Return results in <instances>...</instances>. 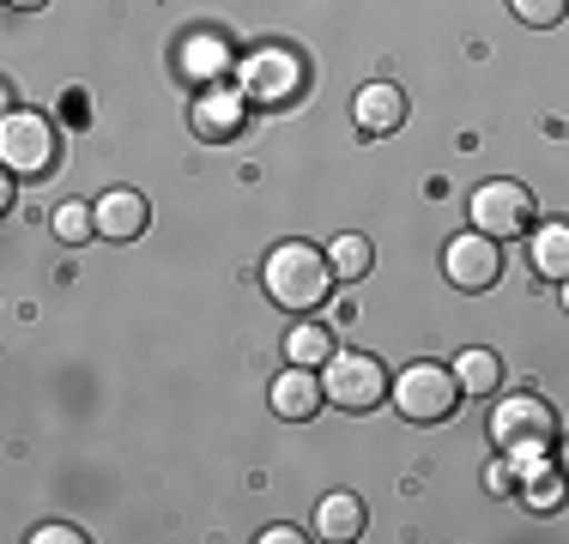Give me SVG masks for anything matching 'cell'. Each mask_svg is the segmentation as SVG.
I'll return each instance as SVG.
<instances>
[{"mask_svg":"<svg viewBox=\"0 0 569 544\" xmlns=\"http://www.w3.org/2000/svg\"><path fill=\"white\" fill-rule=\"evenodd\" d=\"M527 254H533V272L551 284L569 279V218H546V224L527 230Z\"/></svg>","mask_w":569,"mask_h":544,"instance_id":"13","label":"cell"},{"mask_svg":"<svg viewBox=\"0 0 569 544\" xmlns=\"http://www.w3.org/2000/svg\"><path fill=\"white\" fill-rule=\"evenodd\" d=\"M442 272H449V284L467 296L497 291V279H503V242L485 236V230H467V236H455L449 249H442Z\"/></svg>","mask_w":569,"mask_h":544,"instance_id":"8","label":"cell"},{"mask_svg":"<svg viewBox=\"0 0 569 544\" xmlns=\"http://www.w3.org/2000/svg\"><path fill=\"white\" fill-rule=\"evenodd\" d=\"M321 381H328V405H340V412H376V405L395 393V375L382 370V357H370V351H333L328 363H321Z\"/></svg>","mask_w":569,"mask_h":544,"instance_id":"5","label":"cell"},{"mask_svg":"<svg viewBox=\"0 0 569 544\" xmlns=\"http://www.w3.org/2000/svg\"><path fill=\"white\" fill-rule=\"evenodd\" d=\"M558 466H563V478H569V442H563V454H558Z\"/></svg>","mask_w":569,"mask_h":544,"instance_id":"26","label":"cell"},{"mask_svg":"<svg viewBox=\"0 0 569 544\" xmlns=\"http://www.w3.org/2000/svg\"><path fill=\"white\" fill-rule=\"evenodd\" d=\"M237 85H242V98L249 103H267V109H279V103H297L309 91V61L297 49H254L249 61L237 67Z\"/></svg>","mask_w":569,"mask_h":544,"instance_id":"6","label":"cell"},{"mask_svg":"<svg viewBox=\"0 0 569 544\" xmlns=\"http://www.w3.org/2000/svg\"><path fill=\"white\" fill-rule=\"evenodd\" d=\"M86 533H73V526H61V521H49V526H37L31 544H79Z\"/></svg>","mask_w":569,"mask_h":544,"instance_id":"23","label":"cell"},{"mask_svg":"<svg viewBox=\"0 0 569 544\" xmlns=\"http://www.w3.org/2000/svg\"><path fill=\"white\" fill-rule=\"evenodd\" d=\"M485 490H491V496H515V466L509 460H497V466L485 472Z\"/></svg>","mask_w":569,"mask_h":544,"instance_id":"22","label":"cell"},{"mask_svg":"<svg viewBox=\"0 0 569 544\" xmlns=\"http://www.w3.org/2000/svg\"><path fill=\"white\" fill-rule=\"evenodd\" d=\"M563 315H569V279H563Z\"/></svg>","mask_w":569,"mask_h":544,"instance_id":"27","label":"cell"},{"mask_svg":"<svg viewBox=\"0 0 569 544\" xmlns=\"http://www.w3.org/2000/svg\"><path fill=\"white\" fill-rule=\"evenodd\" d=\"M267 405H273V417H284V424H309V417L328 405V381L309 370V363H291V370L273 375V393H267Z\"/></svg>","mask_w":569,"mask_h":544,"instance_id":"9","label":"cell"},{"mask_svg":"<svg viewBox=\"0 0 569 544\" xmlns=\"http://www.w3.org/2000/svg\"><path fill=\"white\" fill-rule=\"evenodd\" d=\"M455 381L472 393V400H485V393L503 387V357H497V351H485V345H467L455 357Z\"/></svg>","mask_w":569,"mask_h":544,"instance_id":"15","label":"cell"},{"mask_svg":"<svg viewBox=\"0 0 569 544\" xmlns=\"http://www.w3.org/2000/svg\"><path fill=\"white\" fill-rule=\"evenodd\" d=\"M219 43H194V54H188V67L194 73H219V67H230V54H212Z\"/></svg>","mask_w":569,"mask_h":544,"instance_id":"21","label":"cell"},{"mask_svg":"<svg viewBox=\"0 0 569 544\" xmlns=\"http://www.w3.org/2000/svg\"><path fill=\"white\" fill-rule=\"evenodd\" d=\"M254 538H261V544H303L309 533H297V526H284V521H279V526H267V533H254Z\"/></svg>","mask_w":569,"mask_h":544,"instance_id":"24","label":"cell"},{"mask_svg":"<svg viewBox=\"0 0 569 544\" xmlns=\"http://www.w3.org/2000/svg\"><path fill=\"white\" fill-rule=\"evenodd\" d=\"M509 12L527 24V31H558L569 19V0H509Z\"/></svg>","mask_w":569,"mask_h":544,"instance_id":"20","label":"cell"},{"mask_svg":"<svg viewBox=\"0 0 569 544\" xmlns=\"http://www.w3.org/2000/svg\"><path fill=\"white\" fill-rule=\"evenodd\" d=\"M12 12H37V7H49V0H7Z\"/></svg>","mask_w":569,"mask_h":544,"instance_id":"25","label":"cell"},{"mask_svg":"<svg viewBox=\"0 0 569 544\" xmlns=\"http://www.w3.org/2000/svg\"><path fill=\"white\" fill-rule=\"evenodd\" d=\"M333 279H340V272H333L328 249H316V242H279L261 266L267 296H273L279 309H291V315H309V309L328 303Z\"/></svg>","mask_w":569,"mask_h":544,"instance_id":"1","label":"cell"},{"mask_svg":"<svg viewBox=\"0 0 569 544\" xmlns=\"http://www.w3.org/2000/svg\"><path fill=\"white\" fill-rule=\"evenodd\" d=\"M533 224H539V200H533V188H527V182L497 175V182L472 188V230L509 242V236H527Z\"/></svg>","mask_w":569,"mask_h":544,"instance_id":"7","label":"cell"},{"mask_svg":"<svg viewBox=\"0 0 569 544\" xmlns=\"http://www.w3.org/2000/svg\"><path fill=\"white\" fill-rule=\"evenodd\" d=\"M56 236L67 249H86V242L98 236V212H91L86 200H67V206H56Z\"/></svg>","mask_w":569,"mask_h":544,"instance_id":"18","label":"cell"},{"mask_svg":"<svg viewBox=\"0 0 569 544\" xmlns=\"http://www.w3.org/2000/svg\"><path fill=\"white\" fill-rule=\"evenodd\" d=\"M316 538H328V544L363 538V502L351 490H333V496L316 502Z\"/></svg>","mask_w":569,"mask_h":544,"instance_id":"14","label":"cell"},{"mask_svg":"<svg viewBox=\"0 0 569 544\" xmlns=\"http://www.w3.org/2000/svg\"><path fill=\"white\" fill-rule=\"evenodd\" d=\"M328 261H333V272H340L346 284H358V279H370V266H376V249H370V236H358V230H346V236H333V242H328Z\"/></svg>","mask_w":569,"mask_h":544,"instance_id":"17","label":"cell"},{"mask_svg":"<svg viewBox=\"0 0 569 544\" xmlns=\"http://www.w3.org/2000/svg\"><path fill=\"white\" fill-rule=\"evenodd\" d=\"M188 121H194L200 140H237L242 121H249V98H242V85H207L194 98V109H188Z\"/></svg>","mask_w":569,"mask_h":544,"instance_id":"11","label":"cell"},{"mask_svg":"<svg viewBox=\"0 0 569 544\" xmlns=\"http://www.w3.org/2000/svg\"><path fill=\"white\" fill-rule=\"evenodd\" d=\"M61 158V140H56V121L37 115V109H7L0 121V163H7L12 182H43Z\"/></svg>","mask_w":569,"mask_h":544,"instance_id":"2","label":"cell"},{"mask_svg":"<svg viewBox=\"0 0 569 544\" xmlns=\"http://www.w3.org/2000/svg\"><path fill=\"white\" fill-rule=\"evenodd\" d=\"M491 442H497V454H551V442H558V412H551V400H539V393H509V400H497Z\"/></svg>","mask_w":569,"mask_h":544,"instance_id":"4","label":"cell"},{"mask_svg":"<svg viewBox=\"0 0 569 544\" xmlns=\"http://www.w3.org/2000/svg\"><path fill=\"white\" fill-rule=\"evenodd\" d=\"M388 400L400 405L406 424H449L460 412V400H467V387L455 381V370H442V363H412V370L395 375V393Z\"/></svg>","mask_w":569,"mask_h":544,"instance_id":"3","label":"cell"},{"mask_svg":"<svg viewBox=\"0 0 569 544\" xmlns=\"http://www.w3.org/2000/svg\"><path fill=\"white\" fill-rule=\"evenodd\" d=\"M563 496H569V478H563V466H533L521 478V502L533 514H558L563 508Z\"/></svg>","mask_w":569,"mask_h":544,"instance_id":"16","label":"cell"},{"mask_svg":"<svg viewBox=\"0 0 569 544\" xmlns=\"http://www.w3.org/2000/svg\"><path fill=\"white\" fill-rule=\"evenodd\" d=\"M98 236L110 242H140L146 224H152V206H146V194H133V188H110V194H98Z\"/></svg>","mask_w":569,"mask_h":544,"instance_id":"12","label":"cell"},{"mask_svg":"<svg viewBox=\"0 0 569 544\" xmlns=\"http://www.w3.org/2000/svg\"><path fill=\"white\" fill-rule=\"evenodd\" d=\"M406 115H412V103H406V91L388 85V79H370V85L351 98V121H358L363 140H388V133H400Z\"/></svg>","mask_w":569,"mask_h":544,"instance_id":"10","label":"cell"},{"mask_svg":"<svg viewBox=\"0 0 569 544\" xmlns=\"http://www.w3.org/2000/svg\"><path fill=\"white\" fill-rule=\"evenodd\" d=\"M284 351H291V363H309V370H321V363L333 357V339H328V326H297L291 339H284Z\"/></svg>","mask_w":569,"mask_h":544,"instance_id":"19","label":"cell"}]
</instances>
